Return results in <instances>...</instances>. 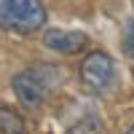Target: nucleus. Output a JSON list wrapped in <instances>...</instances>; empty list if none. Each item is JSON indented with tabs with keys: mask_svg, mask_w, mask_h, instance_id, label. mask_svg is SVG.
<instances>
[{
	"mask_svg": "<svg viewBox=\"0 0 134 134\" xmlns=\"http://www.w3.org/2000/svg\"><path fill=\"white\" fill-rule=\"evenodd\" d=\"M46 24L43 0H0V27L8 32H35Z\"/></svg>",
	"mask_w": 134,
	"mask_h": 134,
	"instance_id": "f257e3e1",
	"label": "nucleus"
},
{
	"mask_svg": "<svg viewBox=\"0 0 134 134\" xmlns=\"http://www.w3.org/2000/svg\"><path fill=\"white\" fill-rule=\"evenodd\" d=\"M81 81L88 91L107 94L115 86V64L105 51H91L81 62Z\"/></svg>",
	"mask_w": 134,
	"mask_h": 134,
	"instance_id": "f03ea898",
	"label": "nucleus"
},
{
	"mask_svg": "<svg viewBox=\"0 0 134 134\" xmlns=\"http://www.w3.org/2000/svg\"><path fill=\"white\" fill-rule=\"evenodd\" d=\"M11 86H14V94H16L19 105L24 110H40L43 107V102H46V83L32 70H24V72L14 75Z\"/></svg>",
	"mask_w": 134,
	"mask_h": 134,
	"instance_id": "7ed1b4c3",
	"label": "nucleus"
},
{
	"mask_svg": "<svg viewBox=\"0 0 134 134\" xmlns=\"http://www.w3.org/2000/svg\"><path fill=\"white\" fill-rule=\"evenodd\" d=\"M43 46L54 54H78L88 46V38L83 32H75V30H59V27H51L43 32Z\"/></svg>",
	"mask_w": 134,
	"mask_h": 134,
	"instance_id": "20e7f679",
	"label": "nucleus"
},
{
	"mask_svg": "<svg viewBox=\"0 0 134 134\" xmlns=\"http://www.w3.org/2000/svg\"><path fill=\"white\" fill-rule=\"evenodd\" d=\"M0 134H27L21 115L8 105H0Z\"/></svg>",
	"mask_w": 134,
	"mask_h": 134,
	"instance_id": "39448f33",
	"label": "nucleus"
},
{
	"mask_svg": "<svg viewBox=\"0 0 134 134\" xmlns=\"http://www.w3.org/2000/svg\"><path fill=\"white\" fill-rule=\"evenodd\" d=\"M67 134H105V129H102V124H99L97 118L88 115V118H83L78 126H72Z\"/></svg>",
	"mask_w": 134,
	"mask_h": 134,
	"instance_id": "423d86ee",
	"label": "nucleus"
},
{
	"mask_svg": "<svg viewBox=\"0 0 134 134\" xmlns=\"http://www.w3.org/2000/svg\"><path fill=\"white\" fill-rule=\"evenodd\" d=\"M124 48H126L129 57L134 59V19H129L126 27H124Z\"/></svg>",
	"mask_w": 134,
	"mask_h": 134,
	"instance_id": "0eeeda50",
	"label": "nucleus"
},
{
	"mask_svg": "<svg viewBox=\"0 0 134 134\" xmlns=\"http://www.w3.org/2000/svg\"><path fill=\"white\" fill-rule=\"evenodd\" d=\"M126 134H134V124H131V126H129V131H126Z\"/></svg>",
	"mask_w": 134,
	"mask_h": 134,
	"instance_id": "6e6552de",
	"label": "nucleus"
}]
</instances>
